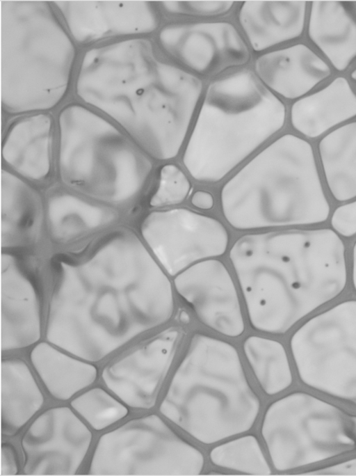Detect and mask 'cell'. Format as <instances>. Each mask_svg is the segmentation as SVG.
I'll list each match as a JSON object with an SVG mask.
<instances>
[{
	"label": "cell",
	"mask_w": 356,
	"mask_h": 476,
	"mask_svg": "<svg viewBox=\"0 0 356 476\" xmlns=\"http://www.w3.org/2000/svg\"><path fill=\"white\" fill-rule=\"evenodd\" d=\"M56 120L51 112L15 117L3 134L2 161L28 182H44L56 162Z\"/></svg>",
	"instance_id": "cell-19"
},
{
	"label": "cell",
	"mask_w": 356,
	"mask_h": 476,
	"mask_svg": "<svg viewBox=\"0 0 356 476\" xmlns=\"http://www.w3.org/2000/svg\"><path fill=\"white\" fill-rule=\"evenodd\" d=\"M1 108L51 112L72 91L81 55L50 1L1 0Z\"/></svg>",
	"instance_id": "cell-7"
},
{
	"label": "cell",
	"mask_w": 356,
	"mask_h": 476,
	"mask_svg": "<svg viewBox=\"0 0 356 476\" xmlns=\"http://www.w3.org/2000/svg\"><path fill=\"white\" fill-rule=\"evenodd\" d=\"M308 2L245 1L238 5L236 20L250 50L261 54L293 41L306 29Z\"/></svg>",
	"instance_id": "cell-22"
},
{
	"label": "cell",
	"mask_w": 356,
	"mask_h": 476,
	"mask_svg": "<svg viewBox=\"0 0 356 476\" xmlns=\"http://www.w3.org/2000/svg\"><path fill=\"white\" fill-rule=\"evenodd\" d=\"M185 335L179 326L163 327L103 363L99 381L131 411L156 408Z\"/></svg>",
	"instance_id": "cell-12"
},
{
	"label": "cell",
	"mask_w": 356,
	"mask_h": 476,
	"mask_svg": "<svg viewBox=\"0 0 356 476\" xmlns=\"http://www.w3.org/2000/svg\"><path fill=\"white\" fill-rule=\"evenodd\" d=\"M351 280L353 287L356 292V241L352 250Z\"/></svg>",
	"instance_id": "cell-38"
},
{
	"label": "cell",
	"mask_w": 356,
	"mask_h": 476,
	"mask_svg": "<svg viewBox=\"0 0 356 476\" xmlns=\"http://www.w3.org/2000/svg\"><path fill=\"white\" fill-rule=\"evenodd\" d=\"M80 49L134 37L161 27L157 1H50Z\"/></svg>",
	"instance_id": "cell-17"
},
{
	"label": "cell",
	"mask_w": 356,
	"mask_h": 476,
	"mask_svg": "<svg viewBox=\"0 0 356 476\" xmlns=\"http://www.w3.org/2000/svg\"><path fill=\"white\" fill-rule=\"evenodd\" d=\"M157 411L141 412L98 434L83 472L101 476H194L201 449Z\"/></svg>",
	"instance_id": "cell-10"
},
{
	"label": "cell",
	"mask_w": 356,
	"mask_h": 476,
	"mask_svg": "<svg viewBox=\"0 0 356 476\" xmlns=\"http://www.w3.org/2000/svg\"><path fill=\"white\" fill-rule=\"evenodd\" d=\"M355 117L356 91L342 76L295 100L289 111L292 127L309 138L324 136Z\"/></svg>",
	"instance_id": "cell-27"
},
{
	"label": "cell",
	"mask_w": 356,
	"mask_h": 476,
	"mask_svg": "<svg viewBox=\"0 0 356 476\" xmlns=\"http://www.w3.org/2000/svg\"><path fill=\"white\" fill-rule=\"evenodd\" d=\"M261 408L236 347L201 331L188 339L156 406L176 428L205 445L249 432Z\"/></svg>",
	"instance_id": "cell-4"
},
{
	"label": "cell",
	"mask_w": 356,
	"mask_h": 476,
	"mask_svg": "<svg viewBox=\"0 0 356 476\" xmlns=\"http://www.w3.org/2000/svg\"><path fill=\"white\" fill-rule=\"evenodd\" d=\"M330 223L339 236L350 237L356 235V200L337 207L331 216Z\"/></svg>",
	"instance_id": "cell-35"
},
{
	"label": "cell",
	"mask_w": 356,
	"mask_h": 476,
	"mask_svg": "<svg viewBox=\"0 0 356 476\" xmlns=\"http://www.w3.org/2000/svg\"><path fill=\"white\" fill-rule=\"evenodd\" d=\"M173 287L207 328L232 338L244 333L236 287L222 261L211 258L188 267L175 276Z\"/></svg>",
	"instance_id": "cell-18"
},
{
	"label": "cell",
	"mask_w": 356,
	"mask_h": 476,
	"mask_svg": "<svg viewBox=\"0 0 356 476\" xmlns=\"http://www.w3.org/2000/svg\"><path fill=\"white\" fill-rule=\"evenodd\" d=\"M259 434L273 471L295 475L356 454V409L300 386L268 404Z\"/></svg>",
	"instance_id": "cell-9"
},
{
	"label": "cell",
	"mask_w": 356,
	"mask_h": 476,
	"mask_svg": "<svg viewBox=\"0 0 356 476\" xmlns=\"http://www.w3.org/2000/svg\"><path fill=\"white\" fill-rule=\"evenodd\" d=\"M288 347L300 386L356 409V299L307 317Z\"/></svg>",
	"instance_id": "cell-11"
},
{
	"label": "cell",
	"mask_w": 356,
	"mask_h": 476,
	"mask_svg": "<svg viewBox=\"0 0 356 476\" xmlns=\"http://www.w3.org/2000/svg\"><path fill=\"white\" fill-rule=\"evenodd\" d=\"M208 457L215 467L242 474L270 475L273 471L260 440L250 432L213 445Z\"/></svg>",
	"instance_id": "cell-30"
},
{
	"label": "cell",
	"mask_w": 356,
	"mask_h": 476,
	"mask_svg": "<svg viewBox=\"0 0 356 476\" xmlns=\"http://www.w3.org/2000/svg\"><path fill=\"white\" fill-rule=\"evenodd\" d=\"M349 77L353 81L356 83V67L351 71Z\"/></svg>",
	"instance_id": "cell-40"
},
{
	"label": "cell",
	"mask_w": 356,
	"mask_h": 476,
	"mask_svg": "<svg viewBox=\"0 0 356 476\" xmlns=\"http://www.w3.org/2000/svg\"><path fill=\"white\" fill-rule=\"evenodd\" d=\"M179 319L180 322H181L182 324H188L191 321V317H190L189 314L184 310H182L179 312Z\"/></svg>",
	"instance_id": "cell-39"
},
{
	"label": "cell",
	"mask_w": 356,
	"mask_h": 476,
	"mask_svg": "<svg viewBox=\"0 0 356 476\" xmlns=\"http://www.w3.org/2000/svg\"><path fill=\"white\" fill-rule=\"evenodd\" d=\"M56 120L60 183L119 211L134 206L150 180L152 159L111 120L75 99Z\"/></svg>",
	"instance_id": "cell-8"
},
{
	"label": "cell",
	"mask_w": 356,
	"mask_h": 476,
	"mask_svg": "<svg viewBox=\"0 0 356 476\" xmlns=\"http://www.w3.org/2000/svg\"><path fill=\"white\" fill-rule=\"evenodd\" d=\"M24 250L1 253L3 355L29 350L44 338L46 291L36 260Z\"/></svg>",
	"instance_id": "cell-16"
},
{
	"label": "cell",
	"mask_w": 356,
	"mask_h": 476,
	"mask_svg": "<svg viewBox=\"0 0 356 476\" xmlns=\"http://www.w3.org/2000/svg\"><path fill=\"white\" fill-rule=\"evenodd\" d=\"M22 457L20 449L11 441L4 438L1 443V476L22 475Z\"/></svg>",
	"instance_id": "cell-36"
},
{
	"label": "cell",
	"mask_w": 356,
	"mask_h": 476,
	"mask_svg": "<svg viewBox=\"0 0 356 476\" xmlns=\"http://www.w3.org/2000/svg\"><path fill=\"white\" fill-rule=\"evenodd\" d=\"M138 234L170 276L226 252L229 235L215 217L184 207L154 209L143 216Z\"/></svg>",
	"instance_id": "cell-13"
},
{
	"label": "cell",
	"mask_w": 356,
	"mask_h": 476,
	"mask_svg": "<svg viewBox=\"0 0 356 476\" xmlns=\"http://www.w3.org/2000/svg\"><path fill=\"white\" fill-rule=\"evenodd\" d=\"M220 209L236 230L325 222L330 212L312 145L284 134L256 152L222 186Z\"/></svg>",
	"instance_id": "cell-6"
},
{
	"label": "cell",
	"mask_w": 356,
	"mask_h": 476,
	"mask_svg": "<svg viewBox=\"0 0 356 476\" xmlns=\"http://www.w3.org/2000/svg\"><path fill=\"white\" fill-rule=\"evenodd\" d=\"M229 259L250 327L282 335L340 296L346 248L332 229H282L238 237Z\"/></svg>",
	"instance_id": "cell-3"
},
{
	"label": "cell",
	"mask_w": 356,
	"mask_h": 476,
	"mask_svg": "<svg viewBox=\"0 0 356 476\" xmlns=\"http://www.w3.org/2000/svg\"><path fill=\"white\" fill-rule=\"evenodd\" d=\"M295 475L310 476H356V454L308 468Z\"/></svg>",
	"instance_id": "cell-34"
},
{
	"label": "cell",
	"mask_w": 356,
	"mask_h": 476,
	"mask_svg": "<svg viewBox=\"0 0 356 476\" xmlns=\"http://www.w3.org/2000/svg\"><path fill=\"white\" fill-rule=\"evenodd\" d=\"M2 250L26 249L44 228V202L32 183L7 168L1 170Z\"/></svg>",
	"instance_id": "cell-24"
},
{
	"label": "cell",
	"mask_w": 356,
	"mask_h": 476,
	"mask_svg": "<svg viewBox=\"0 0 356 476\" xmlns=\"http://www.w3.org/2000/svg\"><path fill=\"white\" fill-rule=\"evenodd\" d=\"M318 153L332 197L339 202L356 198V120L323 136Z\"/></svg>",
	"instance_id": "cell-28"
},
{
	"label": "cell",
	"mask_w": 356,
	"mask_h": 476,
	"mask_svg": "<svg viewBox=\"0 0 356 476\" xmlns=\"http://www.w3.org/2000/svg\"><path fill=\"white\" fill-rule=\"evenodd\" d=\"M286 109L254 71L241 68L212 79L183 148L196 181L213 184L248 161L284 126Z\"/></svg>",
	"instance_id": "cell-5"
},
{
	"label": "cell",
	"mask_w": 356,
	"mask_h": 476,
	"mask_svg": "<svg viewBox=\"0 0 356 476\" xmlns=\"http://www.w3.org/2000/svg\"><path fill=\"white\" fill-rule=\"evenodd\" d=\"M67 404L80 419L98 434L127 419L131 411L101 383L85 389Z\"/></svg>",
	"instance_id": "cell-31"
},
{
	"label": "cell",
	"mask_w": 356,
	"mask_h": 476,
	"mask_svg": "<svg viewBox=\"0 0 356 476\" xmlns=\"http://www.w3.org/2000/svg\"><path fill=\"white\" fill-rule=\"evenodd\" d=\"M242 350L248 367L261 391L277 397L289 390L296 381L289 352L279 340L250 335Z\"/></svg>",
	"instance_id": "cell-29"
},
{
	"label": "cell",
	"mask_w": 356,
	"mask_h": 476,
	"mask_svg": "<svg viewBox=\"0 0 356 476\" xmlns=\"http://www.w3.org/2000/svg\"><path fill=\"white\" fill-rule=\"evenodd\" d=\"M191 190V182L184 170L177 164H165L159 170L156 185L149 198V206L162 209L179 205L186 200Z\"/></svg>",
	"instance_id": "cell-32"
},
{
	"label": "cell",
	"mask_w": 356,
	"mask_h": 476,
	"mask_svg": "<svg viewBox=\"0 0 356 476\" xmlns=\"http://www.w3.org/2000/svg\"><path fill=\"white\" fill-rule=\"evenodd\" d=\"M254 72L280 98L296 100L311 93L332 74L329 63L312 47L295 43L258 54Z\"/></svg>",
	"instance_id": "cell-21"
},
{
	"label": "cell",
	"mask_w": 356,
	"mask_h": 476,
	"mask_svg": "<svg viewBox=\"0 0 356 476\" xmlns=\"http://www.w3.org/2000/svg\"><path fill=\"white\" fill-rule=\"evenodd\" d=\"M44 229L60 246L83 243L117 225L120 211L88 198L64 185L49 188L44 198Z\"/></svg>",
	"instance_id": "cell-20"
},
{
	"label": "cell",
	"mask_w": 356,
	"mask_h": 476,
	"mask_svg": "<svg viewBox=\"0 0 356 476\" xmlns=\"http://www.w3.org/2000/svg\"><path fill=\"white\" fill-rule=\"evenodd\" d=\"M193 207L201 210H210L214 206V198L209 191L199 189L194 191L190 198Z\"/></svg>",
	"instance_id": "cell-37"
},
{
	"label": "cell",
	"mask_w": 356,
	"mask_h": 476,
	"mask_svg": "<svg viewBox=\"0 0 356 476\" xmlns=\"http://www.w3.org/2000/svg\"><path fill=\"white\" fill-rule=\"evenodd\" d=\"M305 31L330 67L346 71L356 60V1L309 2Z\"/></svg>",
	"instance_id": "cell-23"
},
{
	"label": "cell",
	"mask_w": 356,
	"mask_h": 476,
	"mask_svg": "<svg viewBox=\"0 0 356 476\" xmlns=\"http://www.w3.org/2000/svg\"><path fill=\"white\" fill-rule=\"evenodd\" d=\"M26 359L47 396L56 403H68L99 379V365L44 339L28 350Z\"/></svg>",
	"instance_id": "cell-26"
},
{
	"label": "cell",
	"mask_w": 356,
	"mask_h": 476,
	"mask_svg": "<svg viewBox=\"0 0 356 476\" xmlns=\"http://www.w3.org/2000/svg\"><path fill=\"white\" fill-rule=\"evenodd\" d=\"M1 370V435L13 439L46 407L47 396L26 358L3 355Z\"/></svg>",
	"instance_id": "cell-25"
},
{
	"label": "cell",
	"mask_w": 356,
	"mask_h": 476,
	"mask_svg": "<svg viewBox=\"0 0 356 476\" xmlns=\"http://www.w3.org/2000/svg\"><path fill=\"white\" fill-rule=\"evenodd\" d=\"M44 340L101 365L163 328L173 287L138 232L115 225L48 261Z\"/></svg>",
	"instance_id": "cell-1"
},
{
	"label": "cell",
	"mask_w": 356,
	"mask_h": 476,
	"mask_svg": "<svg viewBox=\"0 0 356 476\" xmlns=\"http://www.w3.org/2000/svg\"><path fill=\"white\" fill-rule=\"evenodd\" d=\"M18 437L25 475L83 472L96 438L67 403L46 406Z\"/></svg>",
	"instance_id": "cell-14"
},
{
	"label": "cell",
	"mask_w": 356,
	"mask_h": 476,
	"mask_svg": "<svg viewBox=\"0 0 356 476\" xmlns=\"http://www.w3.org/2000/svg\"><path fill=\"white\" fill-rule=\"evenodd\" d=\"M204 90L202 79L141 36L82 50L72 95L115 122L152 160L165 161L184 148Z\"/></svg>",
	"instance_id": "cell-2"
},
{
	"label": "cell",
	"mask_w": 356,
	"mask_h": 476,
	"mask_svg": "<svg viewBox=\"0 0 356 476\" xmlns=\"http://www.w3.org/2000/svg\"><path fill=\"white\" fill-rule=\"evenodd\" d=\"M154 40L165 58L201 79L241 68L251 58L240 30L226 20L170 22Z\"/></svg>",
	"instance_id": "cell-15"
},
{
	"label": "cell",
	"mask_w": 356,
	"mask_h": 476,
	"mask_svg": "<svg viewBox=\"0 0 356 476\" xmlns=\"http://www.w3.org/2000/svg\"><path fill=\"white\" fill-rule=\"evenodd\" d=\"M232 1H161L162 14L170 17L215 19L228 15L235 6Z\"/></svg>",
	"instance_id": "cell-33"
}]
</instances>
